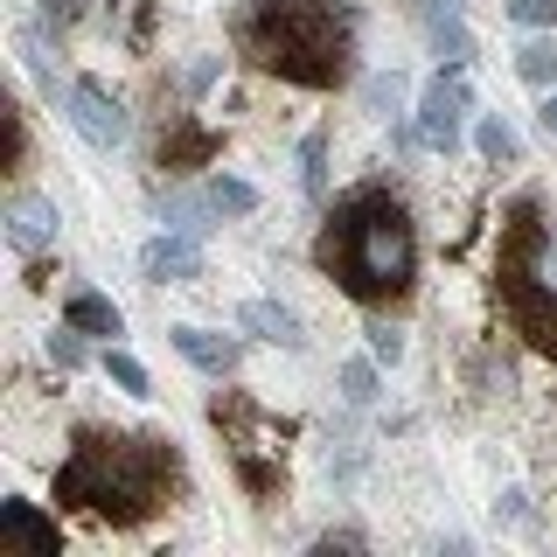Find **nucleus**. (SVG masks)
<instances>
[{
    "label": "nucleus",
    "mask_w": 557,
    "mask_h": 557,
    "mask_svg": "<svg viewBox=\"0 0 557 557\" xmlns=\"http://www.w3.org/2000/svg\"><path fill=\"white\" fill-rule=\"evenodd\" d=\"M182 495V453L168 432H84L57 467V502L112 522H147Z\"/></svg>",
    "instance_id": "1"
},
{
    "label": "nucleus",
    "mask_w": 557,
    "mask_h": 557,
    "mask_svg": "<svg viewBox=\"0 0 557 557\" xmlns=\"http://www.w3.org/2000/svg\"><path fill=\"white\" fill-rule=\"evenodd\" d=\"M313 265H321L348 300L362 307H391L411 293L418 278V231L411 209L391 188H356L327 209L321 237H313Z\"/></svg>",
    "instance_id": "2"
},
{
    "label": "nucleus",
    "mask_w": 557,
    "mask_h": 557,
    "mask_svg": "<svg viewBox=\"0 0 557 557\" xmlns=\"http://www.w3.org/2000/svg\"><path fill=\"white\" fill-rule=\"evenodd\" d=\"M231 35L265 77H286L300 91H335L356 70L348 0H244Z\"/></svg>",
    "instance_id": "3"
},
{
    "label": "nucleus",
    "mask_w": 557,
    "mask_h": 557,
    "mask_svg": "<svg viewBox=\"0 0 557 557\" xmlns=\"http://www.w3.org/2000/svg\"><path fill=\"white\" fill-rule=\"evenodd\" d=\"M495 293H502V321H509L536 356H557V237H550L536 196L509 202L502 258H495Z\"/></svg>",
    "instance_id": "4"
},
{
    "label": "nucleus",
    "mask_w": 557,
    "mask_h": 557,
    "mask_svg": "<svg viewBox=\"0 0 557 557\" xmlns=\"http://www.w3.org/2000/svg\"><path fill=\"white\" fill-rule=\"evenodd\" d=\"M467 112H474V84H467V70L453 63V70H440V77L425 84V98H418V139H425L432 153H453Z\"/></svg>",
    "instance_id": "5"
},
{
    "label": "nucleus",
    "mask_w": 557,
    "mask_h": 557,
    "mask_svg": "<svg viewBox=\"0 0 557 557\" xmlns=\"http://www.w3.org/2000/svg\"><path fill=\"white\" fill-rule=\"evenodd\" d=\"M63 119L77 126L84 147H104V153H112L119 139H126V104L104 91V84H91V77L63 84Z\"/></svg>",
    "instance_id": "6"
},
{
    "label": "nucleus",
    "mask_w": 557,
    "mask_h": 557,
    "mask_svg": "<svg viewBox=\"0 0 557 557\" xmlns=\"http://www.w3.org/2000/svg\"><path fill=\"white\" fill-rule=\"evenodd\" d=\"M0 544H8V550H42V557H57V550H63V530H57V516H42L35 502L8 495V502H0Z\"/></svg>",
    "instance_id": "7"
},
{
    "label": "nucleus",
    "mask_w": 557,
    "mask_h": 557,
    "mask_svg": "<svg viewBox=\"0 0 557 557\" xmlns=\"http://www.w3.org/2000/svg\"><path fill=\"white\" fill-rule=\"evenodd\" d=\"M139 272L153 278V286H188V278H202V251H196V237L188 231H161L139 251Z\"/></svg>",
    "instance_id": "8"
},
{
    "label": "nucleus",
    "mask_w": 557,
    "mask_h": 557,
    "mask_svg": "<svg viewBox=\"0 0 557 557\" xmlns=\"http://www.w3.org/2000/svg\"><path fill=\"white\" fill-rule=\"evenodd\" d=\"M57 202H49V196H14L8 202V237H14V251H49V244H57Z\"/></svg>",
    "instance_id": "9"
},
{
    "label": "nucleus",
    "mask_w": 557,
    "mask_h": 557,
    "mask_svg": "<svg viewBox=\"0 0 557 557\" xmlns=\"http://www.w3.org/2000/svg\"><path fill=\"white\" fill-rule=\"evenodd\" d=\"M168 342L182 348V356L196 362L202 376H231V370H237V342H231V335H209V327H188V321H182V327H168Z\"/></svg>",
    "instance_id": "10"
},
{
    "label": "nucleus",
    "mask_w": 557,
    "mask_h": 557,
    "mask_svg": "<svg viewBox=\"0 0 557 557\" xmlns=\"http://www.w3.org/2000/svg\"><path fill=\"white\" fill-rule=\"evenodd\" d=\"M237 321L251 327V335L278 342V348H307V327H300V313H293L286 300H244V307H237Z\"/></svg>",
    "instance_id": "11"
},
{
    "label": "nucleus",
    "mask_w": 557,
    "mask_h": 557,
    "mask_svg": "<svg viewBox=\"0 0 557 557\" xmlns=\"http://www.w3.org/2000/svg\"><path fill=\"white\" fill-rule=\"evenodd\" d=\"M63 321L77 327V335H126V313L104 300V293H70V300H63Z\"/></svg>",
    "instance_id": "12"
},
{
    "label": "nucleus",
    "mask_w": 557,
    "mask_h": 557,
    "mask_svg": "<svg viewBox=\"0 0 557 557\" xmlns=\"http://www.w3.org/2000/svg\"><path fill=\"white\" fill-rule=\"evenodd\" d=\"M202 153H216V133L209 126L174 119V133H161V168H188V161H202Z\"/></svg>",
    "instance_id": "13"
},
{
    "label": "nucleus",
    "mask_w": 557,
    "mask_h": 557,
    "mask_svg": "<svg viewBox=\"0 0 557 557\" xmlns=\"http://www.w3.org/2000/svg\"><path fill=\"white\" fill-rule=\"evenodd\" d=\"M216 216H223V209L209 202V188H202V196H161V223H168V231H188V237H202Z\"/></svg>",
    "instance_id": "14"
},
{
    "label": "nucleus",
    "mask_w": 557,
    "mask_h": 557,
    "mask_svg": "<svg viewBox=\"0 0 557 557\" xmlns=\"http://www.w3.org/2000/svg\"><path fill=\"white\" fill-rule=\"evenodd\" d=\"M425 28H432V42L446 49V63H467V57H474V35L460 28V14H453V8H446V14L432 8V14H425Z\"/></svg>",
    "instance_id": "15"
},
{
    "label": "nucleus",
    "mask_w": 557,
    "mask_h": 557,
    "mask_svg": "<svg viewBox=\"0 0 557 557\" xmlns=\"http://www.w3.org/2000/svg\"><path fill=\"white\" fill-rule=\"evenodd\" d=\"M300 188H307V202L327 196V139L321 133H307V147H300Z\"/></svg>",
    "instance_id": "16"
},
{
    "label": "nucleus",
    "mask_w": 557,
    "mask_h": 557,
    "mask_svg": "<svg viewBox=\"0 0 557 557\" xmlns=\"http://www.w3.org/2000/svg\"><path fill=\"white\" fill-rule=\"evenodd\" d=\"M516 77L522 84H557V42H522L516 49Z\"/></svg>",
    "instance_id": "17"
},
{
    "label": "nucleus",
    "mask_w": 557,
    "mask_h": 557,
    "mask_svg": "<svg viewBox=\"0 0 557 557\" xmlns=\"http://www.w3.org/2000/svg\"><path fill=\"white\" fill-rule=\"evenodd\" d=\"M209 202H216L223 216H251V209H258V188L237 182V174H216V182H209Z\"/></svg>",
    "instance_id": "18"
},
{
    "label": "nucleus",
    "mask_w": 557,
    "mask_h": 557,
    "mask_svg": "<svg viewBox=\"0 0 557 557\" xmlns=\"http://www.w3.org/2000/svg\"><path fill=\"white\" fill-rule=\"evenodd\" d=\"M104 376H112V383H119V391H126V397H153L147 370H139V362L126 356V348H112V356H104Z\"/></svg>",
    "instance_id": "19"
},
{
    "label": "nucleus",
    "mask_w": 557,
    "mask_h": 557,
    "mask_svg": "<svg viewBox=\"0 0 557 557\" xmlns=\"http://www.w3.org/2000/svg\"><path fill=\"white\" fill-rule=\"evenodd\" d=\"M474 147H481V161H516V133H509V119H481Z\"/></svg>",
    "instance_id": "20"
},
{
    "label": "nucleus",
    "mask_w": 557,
    "mask_h": 557,
    "mask_svg": "<svg viewBox=\"0 0 557 557\" xmlns=\"http://www.w3.org/2000/svg\"><path fill=\"white\" fill-rule=\"evenodd\" d=\"M342 397L348 405H376V362H342Z\"/></svg>",
    "instance_id": "21"
},
{
    "label": "nucleus",
    "mask_w": 557,
    "mask_h": 557,
    "mask_svg": "<svg viewBox=\"0 0 557 557\" xmlns=\"http://www.w3.org/2000/svg\"><path fill=\"white\" fill-rule=\"evenodd\" d=\"M370 112H405V77H397V70H383V77H370Z\"/></svg>",
    "instance_id": "22"
},
{
    "label": "nucleus",
    "mask_w": 557,
    "mask_h": 557,
    "mask_svg": "<svg viewBox=\"0 0 557 557\" xmlns=\"http://www.w3.org/2000/svg\"><path fill=\"white\" fill-rule=\"evenodd\" d=\"M509 22H522V28H557V0H509Z\"/></svg>",
    "instance_id": "23"
},
{
    "label": "nucleus",
    "mask_w": 557,
    "mask_h": 557,
    "mask_svg": "<svg viewBox=\"0 0 557 557\" xmlns=\"http://www.w3.org/2000/svg\"><path fill=\"white\" fill-rule=\"evenodd\" d=\"M49 362H57V370H84V342H77L70 321H63V335H49Z\"/></svg>",
    "instance_id": "24"
},
{
    "label": "nucleus",
    "mask_w": 557,
    "mask_h": 557,
    "mask_svg": "<svg viewBox=\"0 0 557 557\" xmlns=\"http://www.w3.org/2000/svg\"><path fill=\"white\" fill-rule=\"evenodd\" d=\"M362 335H370V356H376V362H397V356H405V335H397L391 321H370Z\"/></svg>",
    "instance_id": "25"
},
{
    "label": "nucleus",
    "mask_w": 557,
    "mask_h": 557,
    "mask_svg": "<svg viewBox=\"0 0 557 557\" xmlns=\"http://www.w3.org/2000/svg\"><path fill=\"white\" fill-rule=\"evenodd\" d=\"M536 119H544V126H550V133H557V91H550V98H544V112H536Z\"/></svg>",
    "instance_id": "26"
}]
</instances>
